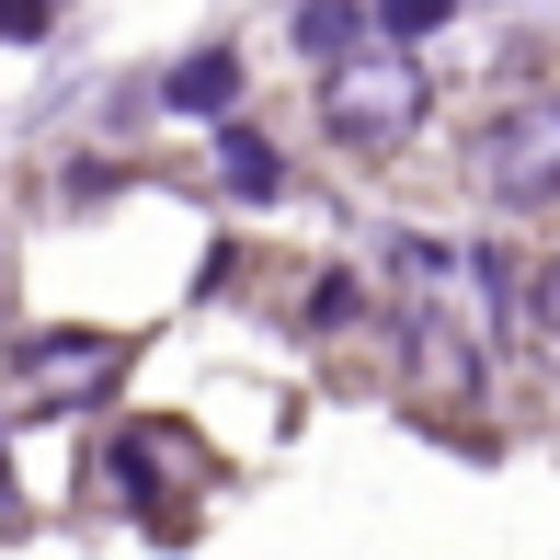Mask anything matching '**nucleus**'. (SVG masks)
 <instances>
[{
  "label": "nucleus",
  "mask_w": 560,
  "mask_h": 560,
  "mask_svg": "<svg viewBox=\"0 0 560 560\" xmlns=\"http://www.w3.org/2000/svg\"><path fill=\"white\" fill-rule=\"evenodd\" d=\"M46 12L58 0H0V35H46Z\"/></svg>",
  "instance_id": "obj_7"
},
{
  "label": "nucleus",
  "mask_w": 560,
  "mask_h": 560,
  "mask_svg": "<svg viewBox=\"0 0 560 560\" xmlns=\"http://www.w3.org/2000/svg\"><path fill=\"white\" fill-rule=\"evenodd\" d=\"M298 46H310V58H343V46H366V12H354V0H310V12H298Z\"/></svg>",
  "instance_id": "obj_4"
},
{
  "label": "nucleus",
  "mask_w": 560,
  "mask_h": 560,
  "mask_svg": "<svg viewBox=\"0 0 560 560\" xmlns=\"http://www.w3.org/2000/svg\"><path fill=\"white\" fill-rule=\"evenodd\" d=\"M469 184L492 207H560V92H515L469 149Z\"/></svg>",
  "instance_id": "obj_2"
},
{
  "label": "nucleus",
  "mask_w": 560,
  "mask_h": 560,
  "mask_svg": "<svg viewBox=\"0 0 560 560\" xmlns=\"http://www.w3.org/2000/svg\"><path fill=\"white\" fill-rule=\"evenodd\" d=\"M377 23H389V35H435L446 0H377Z\"/></svg>",
  "instance_id": "obj_6"
},
{
  "label": "nucleus",
  "mask_w": 560,
  "mask_h": 560,
  "mask_svg": "<svg viewBox=\"0 0 560 560\" xmlns=\"http://www.w3.org/2000/svg\"><path fill=\"white\" fill-rule=\"evenodd\" d=\"M538 320L560 332V252H549V275H538Z\"/></svg>",
  "instance_id": "obj_8"
},
{
  "label": "nucleus",
  "mask_w": 560,
  "mask_h": 560,
  "mask_svg": "<svg viewBox=\"0 0 560 560\" xmlns=\"http://www.w3.org/2000/svg\"><path fill=\"white\" fill-rule=\"evenodd\" d=\"M229 184H241V195H275L287 172H275V149H264V138H229Z\"/></svg>",
  "instance_id": "obj_5"
},
{
  "label": "nucleus",
  "mask_w": 560,
  "mask_h": 560,
  "mask_svg": "<svg viewBox=\"0 0 560 560\" xmlns=\"http://www.w3.org/2000/svg\"><path fill=\"white\" fill-rule=\"evenodd\" d=\"M320 126H332L354 161L412 149V126H423V69L400 58V46H354V58H332V81H320Z\"/></svg>",
  "instance_id": "obj_1"
},
{
  "label": "nucleus",
  "mask_w": 560,
  "mask_h": 560,
  "mask_svg": "<svg viewBox=\"0 0 560 560\" xmlns=\"http://www.w3.org/2000/svg\"><path fill=\"white\" fill-rule=\"evenodd\" d=\"M229 92H241L229 58H184V69H172V115H229Z\"/></svg>",
  "instance_id": "obj_3"
}]
</instances>
